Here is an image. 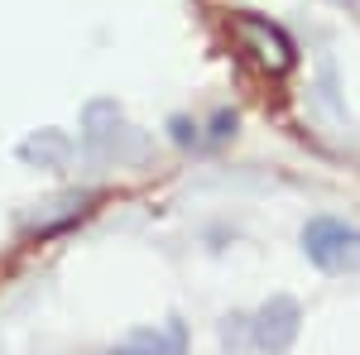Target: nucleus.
<instances>
[{"label": "nucleus", "instance_id": "1", "mask_svg": "<svg viewBox=\"0 0 360 355\" xmlns=\"http://www.w3.org/2000/svg\"><path fill=\"white\" fill-rule=\"evenodd\" d=\"M303 245H307V259L322 264V269H360V231L346 226V221H327L317 217L312 226L303 231Z\"/></svg>", "mask_w": 360, "mask_h": 355}]
</instances>
